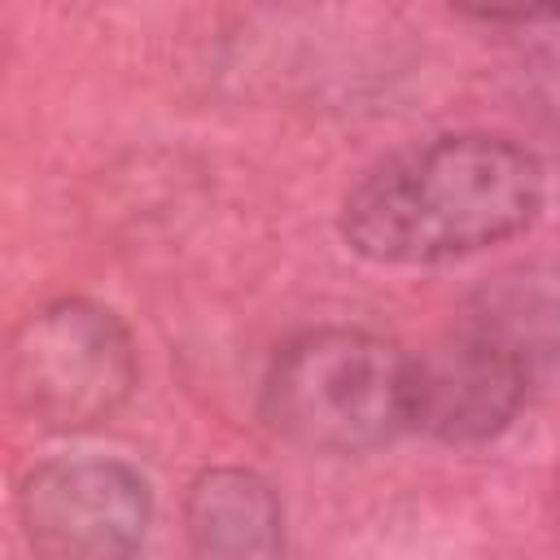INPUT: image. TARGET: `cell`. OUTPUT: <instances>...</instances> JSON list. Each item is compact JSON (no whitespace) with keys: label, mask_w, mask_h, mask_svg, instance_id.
I'll return each instance as SVG.
<instances>
[{"label":"cell","mask_w":560,"mask_h":560,"mask_svg":"<svg viewBox=\"0 0 560 560\" xmlns=\"http://www.w3.org/2000/svg\"><path fill=\"white\" fill-rule=\"evenodd\" d=\"M542 206L538 162L503 136H438L368 171L341 210L372 262H446L508 241Z\"/></svg>","instance_id":"6da1fadb"},{"label":"cell","mask_w":560,"mask_h":560,"mask_svg":"<svg viewBox=\"0 0 560 560\" xmlns=\"http://www.w3.org/2000/svg\"><path fill=\"white\" fill-rule=\"evenodd\" d=\"M262 411L276 433L311 451L385 446L411 424V359L363 328H311L276 354Z\"/></svg>","instance_id":"7a4b0ae2"},{"label":"cell","mask_w":560,"mask_h":560,"mask_svg":"<svg viewBox=\"0 0 560 560\" xmlns=\"http://www.w3.org/2000/svg\"><path fill=\"white\" fill-rule=\"evenodd\" d=\"M136 385V346L96 302L61 298L22 319L9 346V394L44 429L74 433L109 420Z\"/></svg>","instance_id":"3957f363"},{"label":"cell","mask_w":560,"mask_h":560,"mask_svg":"<svg viewBox=\"0 0 560 560\" xmlns=\"http://www.w3.org/2000/svg\"><path fill=\"white\" fill-rule=\"evenodd\" d=\"M18 508L44 560H131L153 516L144 477L118 459H52L22 481Z\"/></svg>","instance_id":"277c9868"},{"label":"cell","mask_w":560,"mask_h":560,"mask_svg":"<svg viewBox=\"0 0 560 560\" xmlns=\"http://www.w3.org/2000/svg\"><path fill=\"white\" fill-rule=\"evenodd\" d=\"M525 381L516 354L459 328L411 359V424L442 442H486L516 416Z\"/></svg>","instance_id":"5b68a950"},{"label":"cell","mask_w":560,"mask_h":560,"mask_svg":"<svg viewBox=\"0 0 560 560\" xmlns=\"http://www.w3.org/2000/svg\"><path fill=\"white\" fill-rule=\"evenodd\" d=\"M188 542L197 560H284L276 490L249 468H210L188 490Z\"/></svg>","instance_id":"8992f818"},{"label":"cell","mask_w":560,"mask_h":560,"mask_svg":"<svg viewBox=\"0 0 560 560\" xmlns=\"http://www.w3.org/2000/svg\"><path fill=\"white\" fill-rule=\"evenodd\" d=\"M464 328L490 337L494 346L516 354L525 368H534L538 359H556L560 354V271L556 267L503 271L477 293Z\"/></svg>","instance_id":"52a82bcc"}]
</instances>
